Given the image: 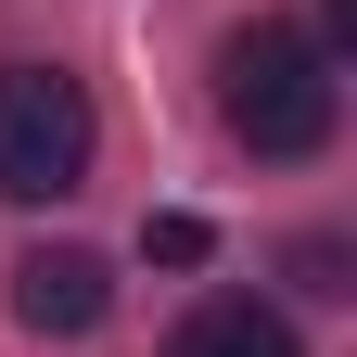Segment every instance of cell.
<instances>
[{"label":"cell","instance_id":"7a4b0ae2","mask_svg":"<svg viewBox=\"0 0 357 357\" xmlns=\"http://www.w3.org/2000/svg\"><path fill=\"white\" fill-rule=\"evenodd\" d=\"M89 153H102V115L64 64H0V204H64Z\"/></svg>","mask_w":357,"mask_h":357},{"label":"cell","instance_id":"8992f818","mask_svg":"<svg viewBox=\"0 0 357 357\" xmlns=\"http://www.w3.org/2000/svg\"><path fill=\"white\" fill-rule=\"evenodd\" d=\"M153 255L166 268H204V217H153Z\"/></svg>","mask_w":357,"mask_h":357},{"label":"cell","instance_id":"6da1fadb","mask_svg":"<svg viewBox=\"0 0 357 357\" xmlns=\"http://www.w3.org/2000/svg\"><path fill=\"white\" fill-rule=\"evenodd\" d=\"M217 115H230V141L294 166L332 141V52L306 26H243L230 52H217Z\"/></svg>","mask_w":357,"mask_h":357},{"label":"cell","instance_id":"3957f363","mask_svg":"<svg viewBox=\"0 0 357 357\" xmlns=\"http://www.w3.org/2000/svg\"><path fill=\"white\" fill-rule=\"evenodd\" d=\"M13 319L52 332V344L102 332V319H115V268L89 255V243H38V255H13Z\"/></svg>","mask_w":357,"mask_h":357},{"label":"cell","instance_id":"5b68a950","mask_svg":"<svg viewBox=\"0 0 357 357\" xmlns=\"http://www.w3.org/2000/svg\"><path fill=\"white\" fill-rule=\"evenodd\" d=\"M294 294H357V281H344V243H332V230H319V243H294Z\"/></svg>","mask_w":357,"mask_h":357},{"label":"cell","instance_id":"277c9868","mask_svg":"<svg viewBox=\"0 0 357 357\" xmlns=\"http://www.w3.org/2000/svg\"><path fill=\"white\" fill-rule=\"evenodd\" d=\"M166 357H306V344H294V319H281V306L217 294V306H192V319H178V344H166Z\"/></svg>","mask_w":357,"mask_h":357}]
</instances>
